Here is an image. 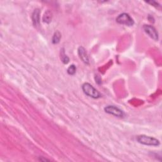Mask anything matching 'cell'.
<instances>
[{
    "instance_id": "6da1fadb",
    "label": "cell",
    "mask_w": 162,
    "mask_h": 162,
    "mask_svg": "<svg viewBox=\"0 0 162 162\" xmlns=\"http://www.w3.org/2000/svg\"><path fill=\"white\" fill-rule=\"evenodd\" d=\"M82 89L84 93L94 99H98L102 97L101 93L88 82L84 83L82 86Z\"/></svg>"
},
{
    "instance_id": "7a4b0ae2",
    "label": "cell",
    "mask_w": 162,
    "mask_h": 162,
    "mask_svg": "<svg viewBox=\"0 0 162 162\" xmlns=\"http://www.w3.org/2000/svg\"><path fill=\"white\" fill-rule=\"evenodd\" d=\"M137 141L142 144L151 146H158L160 144L159 141L154 138L146 135H139L136 138Z\"/></svg>"
},
{
    "instance_id": "3957f363",
    "label": "cell",
    "mask_w": 162,
    "mask_h": 162,
    "mask_svg": "<svg viewBox=\"0 0 162 162\" xmlns=\"http://www.w3.org/2000/svg\"><path fill=\"white\" fill-rule=\"evenodd\" d=\"M116 22L119 24L131 27L134 24L133 18L127 13H122L116 18Z\"/></svg>"
},
{
    "instance_id": "277c9868",
    "label": "cell",
    "mask_w": 162,
    "mask_h": 162,
    "mask_svg": "<svg viewBox=\"0 0 162 162\" xmlns=\"http://www.w3.org/2000/svg\"><path fill=\"white\" fill-rule=\"evenodd\" d=\"M104 110L107 113L117 117L122 118L125 115L124 112L121 109L114 105H108L105 107Z\"/></svg>"
},
{
    "instance_id": "5b68a950",
    "label": "cell",
    "mask_w": 162,
    "mask_h": 162,
    "mask_svg": "<svg viewBox=\"0 0 162 162\" xmlns=\"http://www.w3.org/2000/svg\"><path fill=\"white\" fill-rule=\"evenodd\" d=\"M143 29L146 33L153 40L158 41V33L156 29L150 25H144Z\"/></svg>"
},
{
    "instance_id": "8992f818",
    "label": "cell",
    "mask_w": 162,
    "mask_h": 162,
    "mask_svg": "<svg viewBox=\"0 0 162 162\" xmlns=\"http://www.w3.org/2000/svg\"><path fill=\"white\" fill-rule=\"evenodd\" d=\"M78 54L81 60L86 64L89 63V60L85 48L82 46H80L78 49Z\"/></svg>"
},
{
    "instance_id": "52a82bcc",
    "label": "cell",
    "mask_w": 162,
    "mask_h": 162,
    "mask_svg": "<svg viewBox=\"0 0 162 162\" xmlns=\"http://www.w3.org/2000/svg\"><path fill=\"white\" fill-rule=\"evenodd\" d=\"M32 20L33 25L35 27H38L40 23V10L37 8L34 10L32 14Z\"/></svg>"
},
{
    "instance_id": "ba28073f",
    "label": "cell",
    "mask_w": 162,
    "mask_h": 162,
    "mask_svg": "<svg viewBox=\"0 0 162 162\" xmlns=\"http://www.w3.org/2000/svg\"><path fill=\"white\" fill-rule=\"evenodd\" d=\"M53 18V13L50 10H47L43 16V22L46 24H50Z\"/></svg>"
},
{
    "instance_id": "9c48e42d",
    "label": "cell",
    "mask_w": 162,
    "mask_h": 162,
    "mask_svg": "<svg viewBox=\"0 0 162 162\" xmlns=\"http://www.w3.org/2000/svg\"><path fill=\"white\" fill-rule=\"evenodd\" d=\"M61 38V35L60 32L59 31L55 32L52 38V43L54 44H58L60 41Z\"/></svg>"
},
{
    "instance_id": "30bf717a",
    "label": "cell",
    "mask_w": 162,
    "mask_h": 162,
    "mask_svg": "<svg viewBox=\"0 0 162 162\" xmlns=\"http://www.w3.org/2000/svg\"><path fill=\"white\" fill-rule=\"evenodd\" d=\"M60 58H61V60L62 62L64 64H67L69 62V58L65 55V51H64L63 48H62L61 50Z\"/></svg>"
},
{
    "instance_id": "8fae6325",
    "label": "cell",
    "mask_w": 162,
    "mask_h": 162,
    "mask_svg": "<svg viewBox=\"0 0 162 162\" xmlns=\"http://www.w3.org/2000/svg\"><path fill=\"white\" fill-rule=\"evenodd\" d=\"M76 67L75 66V65L72 64L71 65L69 66V67L67 69V73L71 75V76H74L76 73Z\"/></svg>"
},
{
    "instance_id": "7c38bea8",
    "label": "cell",
    "mask_w": 162,
    "mask_h": 162,
    "mask_svg": "<svg viewBox=\"0 0 162 162\" xmlns=\"http://www.w3.org/2000/svg\"><path fill=\"white\" fill-rule=\"evenodd\" d=\"M147 3H149L151 5L153 6V7H155L156 8H160L161 7V5L156 2L155 1H149V2H146Z\"/></svg>"
},
{
    "instance_id": "4fadbf2b",
    "label": "cell",
    "mask_w": 162,
    "mask_h": 162,
    "mask_svg": "<svg viewBox=\"0 0 162 162\" xmlns=\"http://www.w3.org/2000/svg\"><path fill=\"white\" fill-rule=\"evenodd\" d=\"M96 82H97V83L99 84L102 83V80H101V79H100V76H96Z\"/></svg>"
}]
</instances>
